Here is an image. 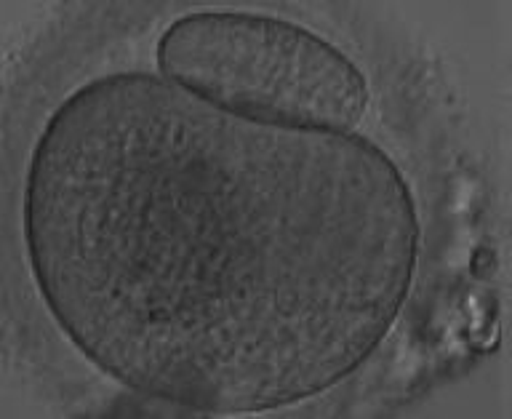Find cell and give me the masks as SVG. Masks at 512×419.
Segmentation results:
<instances>
[{
  "label": "cell",
  "mask_w": 512,
  "mask_h": 419,
  "mask_svg": "<svg viewBox=\"0 0 512 419\" xmlns=\"http://www.w3.org/2000/svg\"><path fill=\"white\" fill-rule=\"evenodd\" d=\"M168 83L243 121L350 134L368 110L363 70L307 27L248 11H195L160 33Z\"/></svg>",
  "instance_id": "cell-1"
}]
</instances>
